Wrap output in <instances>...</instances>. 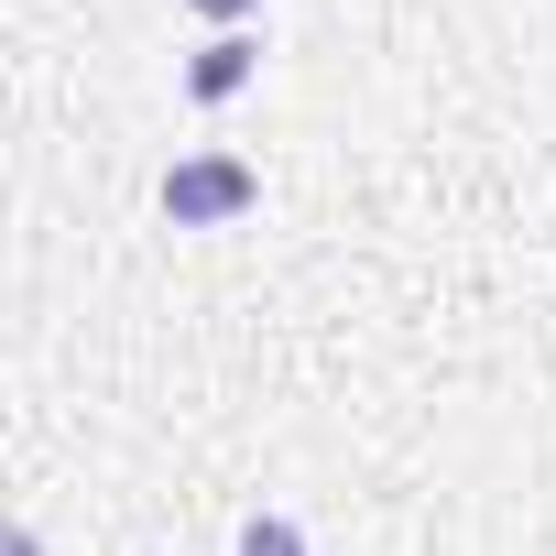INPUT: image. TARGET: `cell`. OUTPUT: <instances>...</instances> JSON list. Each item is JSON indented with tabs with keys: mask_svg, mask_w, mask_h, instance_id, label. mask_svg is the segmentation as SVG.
I'll use <instances>...</instances> for the list:
<instances>
[{
	"mask_svg": "<svg viewBox=\"0 0 556 556\" xmlns=\"http://www.w3.org/2000/svg\"><path fill=\"white\" fill-rule=\"evenodd\" d=\"M251 197H262V175H251V164H229V153H197V164H175V175H164V207H175L186 229H207V218H240Z\"/></svg>",
	"mask_w": 556,
	"mask_h": 556,
	"instance_id": "6da1fadb",
	"label": "cell"
},
{
	"mask_svg": "<svg viewBox=\"0 0 556 556\" xmlns=\"http://www.w3.org/2000/svg\"><path fill=\"white\" fill-rule=\"evenodd\" d=\"M240 77H251V45H240V34H218V45H207V55H197V66H186V88H197V99H207V110H218V99H229V88H240Z\"/></svg>",
	"mask_w": 556,
	"mask_h": 556,
	"instance_id": "7a4b0ae2",
	"label": "cell"
},
{
	"mask_svg": "<svg viewBox=\"0 0 556 556\" xmlns=\"http://www.w3.org/2000/svg\"><path fill=\"white\" fill-rule=\"evenodd\" d=\"M240 556H306V534H295L285 513H251V523H240Z\"/></svg>",
	"mask_w": 556,
	"mask_h": 556,
	"instance_id": "3957f363",
	"label": "cell"
},
{
	"mask_svg": "<svg viewBox=\"0 0 556 556\" xmlns=\"http://www.w3.org/2000/svg\"><path fill=\"white\" fill-rule=\"evenodd\" d=\"M197 12H218V23H240V12H251V0H197Z\"/></svg>",
	"mask_w": 556,
	"mask_h": 556,
	"instance_id": "277c9868",
	"label": "cell"
},
{
	"mask_svg": "<svg viewBox=\"0 0 556 556\" xmlns=\"http://www.w3.org/2000/svg\"><path fill=\"white\" fill-rule=\"evenodd\" d=\"M12 556H45V545H34V534H12Z\"/></svg>",
	"mask_w": 556,
	"mask_h": 556,
	"instance_id": "5b68a950",
	"label": "cell"
}]
</instances>
